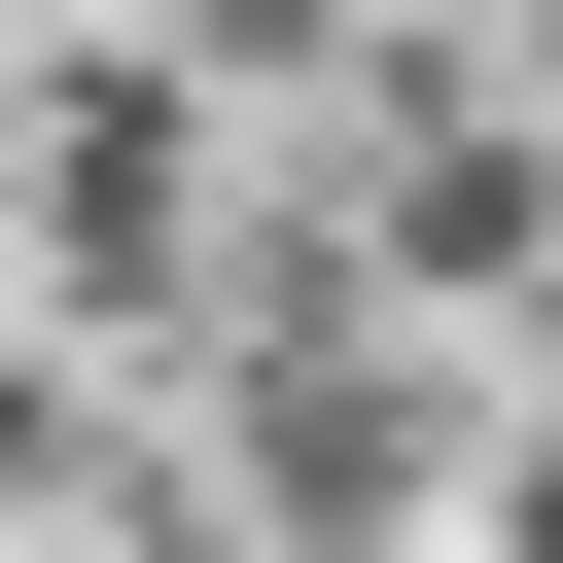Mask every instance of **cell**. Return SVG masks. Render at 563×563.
Masks as SVG:
<instances>
[{
    "instance_id": "1",
    "label": "cell",
    "mask_w": 563,
    "mask_h": 563,
    "mask_svg": "<svg viewBox=\"0 0 563 563\" xmlns=\"http://www.w3.org/2000/svg\"><path fill=\"white\" fill-rule=\"evenodd\" d=\"M0 493H70V352H35V317H0Z\"/></svg>"
}]
</instances>
